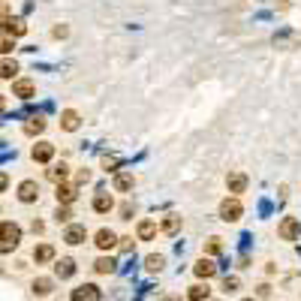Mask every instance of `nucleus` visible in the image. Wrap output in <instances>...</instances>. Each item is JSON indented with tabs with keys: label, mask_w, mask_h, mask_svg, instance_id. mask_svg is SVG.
<instances>
[{
	"label": "nucleus",
	"mask_w": 301,
	"mask_h": 301,
	"mask_svg": "<svg viewBox=\"0 0 301 301\" xmlns=\"http://www.w3.org/2000/svg\"><path fill=\"white\" fill-rule=\"evenodd\" d=\"M3 109H6V96L0 93V112H3Z\"/></svg>",
	"instance_id": "38"
},
{
	"label": "nucleus",
	"mask_w": 301,
	"mask_h": 301,
	"mask_svg": "<svg viewBox=\"0 0 301 301\" xmlns=\"http://www.w3.org/2000/svg\"><path fill=\"white\" fill-rule=\"evenodd\" d=\"M244 301H253V298H244Z\"/></svg>",
	"instance_id": "40"
},
{
	"label": "nucleus",
	"mask_w": 301,
	"mask_h": 301,
	"mask_svg": "<svg viewBox=\"0 0 301 301\" xmlns=\"http://www.w3.org/2000/svg\"><path fill=\"white\" fill-rule=\"evenodd\" d=\"M0 27H3L6 33H12V36H24V33H27L24 18H0Z\"/></svg>",
	"instance_id": "5"
},
{
	"label": "nucleus",
	"mask_w": 301,
	"mask_h": 301,
	"mask_svg": "<svg viewBox=\"0 0 301 301\" xmlns=\"http://www.w3.org/2000/svg\"><path fill=\"white\" fill-rule=\"evenodd\" d=\"M115 208V199L109 196V193H99L96 199H93V211H99V214H106V211H112Z\"/></svg>",
	"instance_id": "15"
},
{
	"label": "nucleus",
	"mask_w": 301,
	"mask_h": 301,
	"mask_svg": "<svg viewBox=\"0 0 301 301\" xmlns=\"http://www.w3.org/2000/svg\"><path fill=\"white\" fill-rule=\"evenodd\" d=\"M166 301H181V298H175V295H172V298H166Z\"/></svg>",
	"instance_id": "39"
},
{
	"label": "nucleus",
	"mask_w": 301,
	"mask_h": 301,
	"mask_svg": "<svg viewBox=\"0 0 301 301\" xmlns=\"http://www.w3.org/2000/svg\"><path fill=\"white\" fill-rule=\"evenodd\" d=\"M36 196H39V184L36 181H21L18 184V199L21 202H36Z\"/></svg>",
	"instance_id": "4"
},
{
	"label": "nucleus",
	"mask_w": 301,
	"mask_h": 301,
	"mask_svg": "<svg viewBox=\"0 0 301 301\" xmlns=\"http://www.w3.org/2000/svg\"><path fill=\"white\" fill-rule=\"evenodd\" d=\"M42 130H45V118H30V121L24 124V133H27V136H39Z\"/></svg>",
	"instance_id": "19"
},
{
	"label": "nucleus",
	"mask_w": 301,
	"mask_h": 301,
	"mask_svg": "<svg viewBox=\"0 0 301 301\" xmlns=\"http://www.w3.org/2000/svg\"><path fill=\"white\" fill-rule=\"evenodd\" d=\"M33 259H36V262H51V259H54V247H51V244H39V247L33 250Z\"/></svg>",
	"instance_id": "18"
},
{
	"label": "nucleus",
	"mask_w": 301,
	"mask_h": 301,
	"mask_svg": "<svg viewBox=\"0 0 301 301\" xmlns=\"http://www.w3.org/2000/svg\"><path fill=\"white\" fill-rule=\"evenodd\" d=\"M163 265H166V256H160V253H157V256H148V259H145V268H148V271H160Z\"/></svg>",
	"instance_id": "25"
},
{
	"label": "nucleus",
	"mask_w": 301,
	"mask_h": 301,
	"mask_svg": "<svg viewBox=\"0 0 301 301\" xmlns=\"http://www.w3.org/2000/svg\"><path fill=\"white\" fill-rule=\"evenodd\" d=\"M205 250H208L211 256H217V253L223 250V244H220V238H208V244H205Z\"/></svg>",
	"instance_id": "29"
},
{
	"label": "nucleus",
	"mask_w": 301,
	"mask_h": 301,
	"mask_svg": "<svg viewBox=\"0 0 301 301\" xmlns=\"http://www.w3.org/2000/svg\"><path fill=\"white\" fill-rule=\"evenodd\" d=\"M84 238H87V232H84L81 223H72V226H66V232H63V241H66V244H81Z\"/></svg>",
	"instance_id": "8"
},
{
	"label": "nucleus",
	"mask_w": 301,
	"mask_h": 301,
	"mask_svg": "<svg viewBox=\"0 0 301 301\" xmlns=\"http://www.w3.org/2000/svg\"><path fill=\"white\" fill-rule=\"evenodd\" d=\"M15 72H18V63H15V60H3V63H0V78H12Z\"/></svg>",
	"instance_id": "26"
},
{
	"label": "nucleus",
	"mask_w": 301,
	"mask_h": 301,
	"mask_svg": "<svg viewBox=\"0 0 301 301\" xmlns=\"http://www.w3.org/2000/svg\"><path fill=\"white\" fill-rule=\"evenodd\" d=\"M12 48H15V42H12V36H3V33H0V54H9Z\"/></svg>",
	"instance_id": "30"
},
{
	"label": "nucleus",
	"mask_w": 301,
	"mask_h": 301,
	"mask_svg": "<svg viewBox=\"0 0 301 301\" xmlns=\"http://www.w3.org/2000/svg\"><path fill=\"white\" fill-rule=\"evenodd\" d=\"M6 184H9V178H6V172H0V190H6Z\"/></svg>",
	"instance_id": "37"
},
{
	"label": "nucleus",
	"mask_w": 301,
	"mask_h": 301,
	"mask_svg": "<svg viewBox=\"0 0 301 301\" xmlns=\"http://www.w3.org/2000/svg\"><path fill=\"white\" fill-rule=\"evenodd\" d=\"M118 241H121V247H124V250H130V247H133V238H118Z\"/></svg>",
	"instance_id": "36"
},
{
	"label": "nucleus",
	"mask_w": 301,
	"mask_h": 301,
	"mask_svg": "<svg viewBox=\"0 0 301 301\" xmlns=\"http://www.w3.org/2000/svg\"><path fill=\"white\" fill-rule=\"evenodd\" d=\"M93 244H96L99 250H112V247L118 244V235H115L112 229H99V232H96V241H93Z\"/></svg>",
	"instance_id": "9"
},
{
	"label": "nucleus",
	"mask_w": 301,
	"mask_h": 301,
	"mask_svg": "<svg viewBox=\"0 0 301 301\" xmlns=\"http://www.w3.org/2000/svg\"><path fill=\"white\" fill-rule=\"evenodd\" d=\"M295 235H298V220H295V217H286V220L280 223V238H283V241H295Z\"/></svg>",
	"instance_id": "11"
},
{
	"label": "nucleus",
	"mask_w": 301,
	"mask_h": 301,
	"mask_svg": "<svg viewBox=\"0 0 301 301\" xmlns=\"http://www.w3.org/2000/svg\"><path fill=\"white\" fill-rule=\"evenodd\" d=\"M75 199V187H69V184H57V202L60 205H69Z\"/></svg>",
	"instance_id": "16"
},
{
	"label": "nucleus",
	"mask_w": 301,
	"mask_h": 301,
	"mask_svg": "<svg viewBox=\"0 0 301 301\" xmlns=\"http://www.w3.org/2000/svg\"><path fill=\"white\" fill-rule=\"evenodd\" d=\"M93 268H96L99 274H112V271L118 268V262H115L112 256H103V259H96V262H93Z\"/></svg>",
	"instance_id": "20"
},
{
	"label": "nucleus",
	"mask_w": 301,
	"mask_h": 301,
	"mask_svg": "<svg viewBox=\"0 0 301 301\" xmlns=\"http://www.w3.org/2000/svg\"><path fill=\"white\" fill-rule=\"evenodd\" d=\"M133 184H136V178H133L130 172H121V175H115V190H118V193H127V190H133Z\"/></svg>",
	"instance_id": "12"
},
{
	"label": "nucleus",
	"mask_w": 301,
	"mask_h": 301,
	"mask_svg": "<svg viewBox=\"0 0 301 301\" xmlns=\"http://www.w3.org/2000/svg\"><path fill=\"white\" fill-rule=\"evenodd\" d=\"M66 33H69V30H66V27H63V24H57V27H54V30H51V36H57V39H60V36H66Z\"/></svg>",
	"instance_id": "35"
},
{
	"label": "nucleus",
	"mask_w": 301,
	"mask_h": 301,
	"mask_svg": "<svg viewBox=\"0 0 301 301\" xmlns=\"http://www.w3.org/2000/svg\"><path fill=\"white\" fill-rule=\"evenodd\" d=\"M12 93H15V96H21V99H30V96L36 93V84H33L30 78H18V81L12 84Z\"/></svg>",
	"instance_id": "6"
},
{
	"label": "nucleus",
	"mask_w": 301,
	"mask_h": 301,
	"mask_svg": "<svg viewBox=\"0 0 301 301\" xmlns=\"http://www.w3.org/2000/svg\"><path fill=\"white\" fill-rule=\"evenodd\" d=\"M72 274H75V262H72V259H60V262H57V277L66 280V277H72Z\"/></svg>",
	"instance_id": "21"
},
{
	"label": "nucleus",
	"mask_w": 301,
	"mask_h": 301,
	"mask_svg": "<svg viewBox=\"0 0 301 301\" xmlns=\"http://www.w3.org/2000/svg\"><path fill=\"white\" fill-rule=\"evenodd\" d=\"M51 286H54L51 277H36V280H33V292H36V295H48Z\"/></svg>",
	"instance_id": "22"
},
{
	"label": "nucleus",
	"mask_w": 301,
	"mask_h": 301,
	"mask_svg": "<svg viewBox=\"0 0 301 301\" xmlns=\"http://www.w3.org/2000/svg\"><path fill=\"white\" fill-rule=\"evenodd\" d=\"M54 217H57V223H69V217H72V211H69L66 205H57V211H54Z\"/></svg>",
	"instance_id": "28"
},
{
	"label": "nucleus",
	"mask_w": 301,
	"mask_h": 301,
	"mask_svg": "<svg viewBox=\"0 0 301 301\" xmlns=\"http://www.w3.org/2000/svg\"><path fill=\"white\" fill-rule=\"evenodd\" d=\"M226 187H229V193H244V187H247V175H244V172H232V175L226 178Z\"/></svg>",
	"instance_id": "10"
},
{
	"label": "nucleus",
	"mask_w": 301,
	"mask_h": 301,
	"mask_svg": "<svg viewBox=\"0 0 301 301\" xmlns=\"http://www.w3.org/2000/svg\"><path fill=\"white\" fill-rule=\"evenodd\" d=\"M51 157H54V145L51 142H36L33 145V160L36 163H48Z\"/></svg>",
	"instance_id": "7"
},
{
	"label": "nucleus",
	"mask_w": 301,
	"mask_h": 301,
	"mask_svg": "<svg viewBox=\"0 0 301 301\" xmlns=\"http://www.w3.org/2000/svg\"><path fill=\"white\" fill-rule=\"evenodd\" d=\"M154 235H157V223H154V220H142V223H139V238H142V241H151Z\"/></svg>",
	"instance_id": "17"
},
{
	"label": "nucleus",
	"mask_w": 301,
	"mask_h": 301,
	"mask_svg": "<svg viewBox=\"0 0 301 301\" xmlns=\"http://www.w3.org/2000/svg\"><path fill=\"white\" fill-rule=\"evenodd\" d=\"M238 286H241V280H238V277H226V280H223V289H226V292H235Z\"/></svg>",
	"instance_id": "31"
},
{
	"label": "nucleus",
	"mask_w": 301,
	"mask_h": 301,
	"mask_svg": "<svg viewBox=\"0 0 301 301\" xmlns=\"http://www.w3.org/2000/svg\"><path fill=\"white\" fill-rule=\"evenodd\" d=\"M66 172H69V166H66V163H60V166H54V169H51V172H48V178H51V181H57V184H60V181H63V178H66Z\"/></svg>",
	"instance_id": "27"
},
{
	"label": "nucleus",
	"mask_w": 301,
	"mask_h": 301,
	"mask_svg": "<svg viewBox=\"0 0 301 301\" xmlns=\"http://www.w3.org/2000/svg\"><path fill=\"white\" fill-rule=\"evenodd\" d=\"M60 127H63L66 133H72V130H78V115H75L72 109H66V112L60 115Z\"/></svg>",
	"instance_id": "14"
},
{
	"label": "nucleus",
	"mask_w": 301,
	"mask_h": 301,
	"mask_svg": "<svg viewBox=\"0 0 301 301\" xmlns=\"http://www.w3.org/2000/svg\"><path fill=\"white\" fill-rule=\"evenodd\" d=\"M241 214H244V208H241V202H238L235 196H232V199H223V205H220V217H223L226 223H238Z\"/></svg>",
	"instance_id": "2"
},
{
	"label": "nucleus",
	"mask_w": 301,
	"mask_h": 301,
	"mask_svg": "<svg viewBox=\"0 0 301 301\" xmlns=\"http://www.w3.org/2000/svg\"><path fill=\"white\" fill-rule=\"evenodd\" d=\"M18 241H21V226H15V223H0V253L15 250Z\"/></svg>",
	"instance_id": "1"
},
{
	"label": "nucleus",
	"mask_w": 301,
	"mask_h": 301,
	"mask_svg": "<svg viewBox=\"0 0 301 301\" xmlns=\"http://www.w3.org/2000/svg\"><path fill=\"white\" fill-rule=\"evenodd\" d=\"M103 166H106V172H115V166H118V157H103Z\"/></svg>",
	"instance_id": "32"
},
{
	"label": "nucleus",
	"mask_w": 301,
	"mask_h": 301,
	"mask_svg": "<svg viewBox=\"0 0 301 301\" xmlns=\"http://www.w3.org/2000/svg\"><path fill=\"white\" fill-rule=\"evenodd\" d=\"M208 292H211L208 286H202V283H196V286H190V292H187V298H190V301H205V298H208Z\"/></svg>",
	"instance_id": "24"
},
{
	"label": "nucleus",
	"mask_w": 301,
	"mask_h": 301,
	"mask_svg": "<svg viewBox=\"0 0 301 301\" xmlns=\"http://www.w3.org/2000/svg\"><path fill=\"white\" fill-rule=\"evenodd\" d=\"M133 211H136V208H133L130 202H124V205H121V214H124V220H130V214H133Z\"/></svg>",
	"instance_id": "34"
},
{
	"label": "nucleus",
	"mask_w": 301,
	"mask_h": 301,
	"mask_svg": "<svg viewBox=\"0 0 301 301\" xmlns=\"http://www.w3.org/2000/svg\"><path fill=\"white\" fill-rule=\"evenodd\" d=\"M87 181H90V172H87V169H81V172L75 175V184H87Z\"/></svg>",
	"instance_id": "33"
},
{
	"label": "nucleus",
	"mask_w": 301,
	"mask_h": 301,
	"mask_svg": "<svg viewBox=\"0 0 301 301\" xmlns=\"http://www.w3.org/2000/svg\"><path fill=\"white\" fill-rule=\"evenodd\" d=\"M72 301H99V286L96 283H81L72 289Z\"/></svg>",
	"instance_id": "3"
},
{
	"label": "nucleus",
	"mask_w": 301,
	"mask_h": 301,
	"mask_svg": "<svg viewBox=\"0 0 301 301\" xmlns=\"http://www.w3.org/2000/svg\"><path fill=\"white\" fill-rule=\"evenodd\" d=\"M193 271H196V274H199V277H205V280H208V277H214V274H217V265H214V262H211V259H199V262H196V268H193Z\"/></svg>",
	"instance_id": "13"
},
{
	"label": "nucleus",
	"mask_w": 301,
	"mask_h": 301,
	"mask_svg": "<svg viewBox=\"0 0 301 301\" xmlns=\"http://www.w3.org/2000/svg\"><path fill=\"white\" fill-rule=\"evenodd\" d=\"M178 229H181V217H178V214H169V217L163 220V232H166V235H175Z\"/></svg>",
	"instance_id": "23"
}]
</instances>
